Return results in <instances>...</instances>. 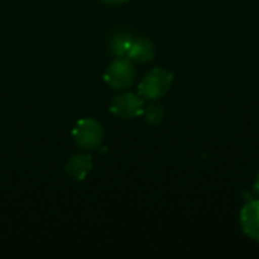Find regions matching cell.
<instances>
[{"instance_id": "8fae6325", "label": "cell", "mask_w": 259, "mask_h": 259, "mask_svg": "<svg viewBox=\"0 0 259 259\" xmlns=\"http://www.w3.org/2000/svg\"><path fill=\"white\" fill-rule=\"evenodd\" d=\"M255 191H256V194H259V173L256 179H255Z\"/></svg>"}, {"instance_id": "52a82bcc", "label": "cell", "mask_w": 259, "mask_h": 259, "mask_svg": "<svg viewBox=\"0 0 259 259\" xmlns=\"http://www.w3.org/2000/svg\"><path fill=\"white\" fill-rule=\"evenodd\" d=\"M127 58L134 62H150L155 58V46L147 38H134Z\"/></svg>"}, {"instance_id": "3957f363", "label": "cell", "mask_w": 259, "mask_h": 259, "mask_svg": "<svg viewBox=\"0 0 259 259\" xmlns=\"http://www.w3.org/2000/svg\"><path fill=\"white\" fill-rule=\"evenodd\" d=\"M105 82L109 88L115 91L127 90L137 77V70L134 61L129 58H117L105 71Z\"/></svg>"}, {"instance_id": "6da1fadb", "label": "cell", "mask_w": 259, "mask_h": 259, "mask_svg": "<svg viewBox=\"0 0 259 259\" xmlns=\"http://www.w3.org/2000/svg\"><path fill=\"white\" fill-rule=\"evenodd\" d=\"M173 80L175 74L170 70L162 67L152 68L138 83V94L144 100H159L170 91Z\"/></svg>"}, {"instance_id": "277c9868", "label": "cell", "mask_w": 259, "mask_h": 259, "mask_svg": "<svg viewBox=\"0 0 259 259\" xmlns=\"http://www.w3.org/2000/svg\"><path fill=\"white\" fill-rule=\"evenodd\" d=\"M143 109H144V99L135 93H120L112 99L109 105V111L115 117L123 120L140 117L143 114Z\"/></svg>"}, {"instance_id": "5b68a950", "label": "cell", "mask_w": 259, "mask_h": 259, "mask_svg": "<svg viewBox=\"0 0 259 259\" xmlns=\"http://www.w3.org/2000/svg\"><path fill=\"white\" fill-rule=\"evenodd\" d=\"M240 223L244 235L259 243V199L247 202L240 212Z\"/></svg>"}, {"instance_id": "30bf717a", "label": "cell", "mask_w": 259, "mask_h": 259, "mask_svg": "<svg viewBox=\"0 0 259 259\" xmlns=\"http://www.w3.org/2000/svg\"><path fill=\"white\" fill-rule=\"evenodd\" d=\"M102 2L106 3V5H123V3H126L129 0H102Z\"/></svg>"}, {"instance_id": "ba28073f", "label": "cell", "mask_w": 259, "mask_h": 259, "mask_svg": "<svg viewBox=\"0 0 259 259\" xmlns=\"http://www.w3.org/2000/svg\"><path fill=\"white\" fill-rule=\"evenodd\" d=\"M132 41H134V36L126 32H118L112 35L108 44L111 55H114L115 58H127Z\"/></svg>"}, {"instance_id": "7a4b0ae2", "label": "cell", "mask_w": 259, "mask_h": 259, "mask_svg": "<svg viewBox=\"0 0 259 259\" xmlns=\"http://www.w3.org/2000/svg\"><path fill=\"white\" fill-rule=\"evenodd\" d=\"M71 137L77 147L83 150H96L102 146L105 140V129L100 124V121L88 117L79 120L74 124L71 131Z\"/></svg>"}, {"instance_id": "8992f818", "label": "cell", "mask_w": 259, "mask_h": 259, "mask_svg": "<svg viewBox=\"0 0 259 259\" xmlns=\"http://www.w3.org/2000/svg\"><path fill=\"white\" fill-rule=\"evenodd\" d=\"M64 170L68 178L74 181H83L93 170V158L88 153H76L67 159Z\"/></svg>"}, {"instance_id": "9c48e42d", "label": "cell", "mask_w": 259, "mask_h": 259, "mask_svg": "<svg viewBox=\"0 0 259 259\" xmlns=\"http://www.w3.org/2000/svg\"><path fill=\"white\" fill-rule=\"evenodd\" d=\"M143 118L149 126H159L165 117V109L161 103H158L156 100H150V103L144 105L143 109Z\"/></svg>"}]
</instances>
